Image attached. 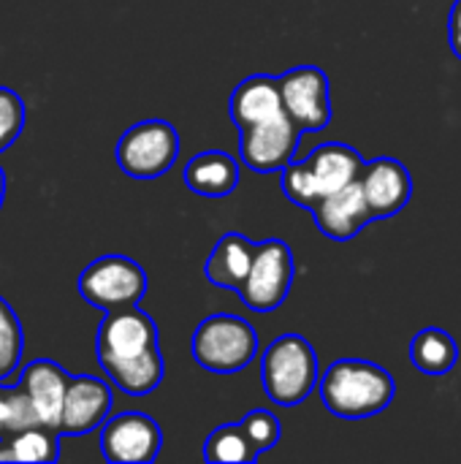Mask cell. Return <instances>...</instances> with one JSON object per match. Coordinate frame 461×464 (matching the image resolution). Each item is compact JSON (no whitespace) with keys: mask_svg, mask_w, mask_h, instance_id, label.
I'll use <instances>...</instances> for the list:
<instances>
[{"mask_svg":"<svg viewBox=\"0 0 461 464\" xmlns=\"http://www.w3.org/2000/svg\"><path fill=\"white\" fill-rule=\"evenodd\" d=\"M3 198H5V171L0 169V207H3Z\"/></svg>","mask_w":461,"mask_h":464,"instance_id":"30","label":"cell"},{"mask_svg":"<svg viewBox=\"0 0 461 464\" xmlns=\"http://www.w3.org/2000/svg\"><path fill=\"white\" fill-rule=\"evenodd\" d=\"M315 226L323 237L334 239V242H348L356 234H361L370 223H372V212L367 207V198L361 193L359 179L318 198L310 207Z\"/></svg>","mask_w":461,"mask_h":464,"instance_id":"13","label":"cell"},{"mask_svg":"<svg viewBox=\"0 0 461 464\" xmlns=\"http://www.w3.org/2000/svg\"><path fill=\"white\" fill-rule=\"evenodd\" d=\"M57 435H60L57 430L43 427V424H35V427L16 432L14 438H8L14 462H57L60 459Z\"/></svg>","mask_w":461,"mask_h":464,"instance_id":"22","label":"cell"},{"mask_svg":"<svg viewBox=\"0 0 461 464\" xmlns=\"http://www.w3.org/2000/svg\"><path fill=\"white\" fill-rule=\"evenodd\" d=\"M111 405H114V397L106 381L92 378V375H71L57 432L87 435L109 419Z\"/></svg>","mask_w":461,"mask_h":464,"instance_id":"12","label":"cell"},{"mask_svg":"<svg viewBox=\"0 0 461 464\" xmlns=\"http://www.w3.org/2000/svg\"><path fill=\"white\" fill-rule=\"evenodd\" d=\"M283 111L299 130H323L331 122V84L323 68L296 65L277 76Z\"/></svg>","mask_w":461,"mask_h":464,"instance_id":"7","label":"cell"},{"mask_svg":"<svg viewBox=\"0 0 461 464\" xmlns=\"http://www.w3.org/2000/svg\"><path fill=\"white\" fill-rule=\"evenodd\" d=\"M0 462H14V457H11V446H8V440H0Z\"/></svg>","mask_w":461,"mask_h":464,"instance_id":"29","label":"cell"},{"mask_svg":"<svg viewBox=\"0 0 461 464\" xmlns=\"http://www.w3.org/2000/svg\"><path fill=\"white\" fill-rule=\"evenodd\" d=\"M35 424H38V416H35L27 394L19 386L0 383V440H8L16 432L35 427Z\"/></svg>","mask_w":461,"mask_h":464,"instance_id":"23","label":"cell"},{"mask_svg":"<svg viewBox=\"0 0 461 464\" xmlns=\"http://www.w3.org/2000/svg\"><path fill=\"white\" fill-rule=\"evenodd\" d=\"M103 459L114 464H147L160 454L163 432L147 413H120L106 419L101 427Z\"/></svg>","mask_w":461,"mask_h":464,"instance_id":"9","label":"cell"},{"mask_svg":"<svg viewBox=\"0 0 461 464\" xmlns=\"http://www.w3.org/2000/svg\"><path fill=\"white\" fill-rule=\"evenodd\" d=\"M293 275H296V264L288 242L266 239L255 245L253 266L236 294L253 313H272L291 294Z\"/></svg>","mask_w":461,"mask_h":464,"instance_id":"6","label":"cell"},{"mask_svg":"<svg viewBox=\"0 0 461 464\" xmlns=\"http://www.w3.org/2000/svg\"><path fill=\"white\" fill-rule=\"evenodd\" d=\"M204 457H206V462L215 464H247L255 462L261 454L253 446V440L247 438L242 424H223L209 432V438L204 443Z\"/></svg>","mask_w":461,"mask_h":464,"instance_id":"21","label":"cell"},{"mask_svg":"<svg viewBox=\"0 0 461 464\" xmlns=\"http://www.w3.org/2000/svg\"><path fill=\"white\" fill-rule=\"evenodd\" d=\"M239 133H242L239 158L247 169H253L258 174L283 171L296 158L299 139H302V130L285 111H280L272 120H264L258 125H250Z\"/></svg>","mask_w":461,"mask_h":464,"instance_id":"8","label":"cell"},{"mask_svg":"<svg viewBox=\"0 0 461 464\" xmlns=\"http://www.w3.org/2000/svg\"><path fill=\"white\" fill-rule=\"evenodd\" d=\"M79 294L98 310H120L139 304L147 294V275L128 256H101L79 275Z\"/></svg>","mask_w":461,"mask_h":464,"instance_id":"5","label":"cell"},{"mask_svg":"<svg viewBox=\"0 0 461 464\" xmlns=\"http://www.w3.org/2000/svg\"><path fill=\"white\" fill-rule=\"evenodd\" d=\"M359 185H361V193H364L367 207L372 212V220L394 218L413 198V174L397 158L364 160V169L359 174Z\"/></svg>","mask_w":461,"mask_h":464,"instance_id":"11","label":"cell"},{"mask_svg":"<svg viewBox=\"0 0 461 464\" xmlns=\"http://www.w3.org/2000/svg\"><path fill=\"white\" fill-rule=\"evenodd\" d=\"M24 128V103L22 98L8 90V87H0V152L8 150L19 133Z\"/></svg>","mask_w":461,"mask_h":464,"instance_id":"26","label":"cell"},{"mask_svg":"<svg viewBox=\"0 0 461 464\" xmlns=\"http://www.w3.org/2000/svg\"><path fill=\"white\" fill-rule=\"evenodd\" d=\"M179 158V133L166 120L130 125L117 141V166L133 179H158Z\"/></svg>","mask_w":461,"mask_h":464,"instance_id":"4","label":"cell"},{"mask_svg":"<svg viewBox=\"0 0 461 464\" xmlns=\"http://www.w3.org/2000/svg\"><path fill=\"white\" fill-rule=\"evenodd\" d=\"M239 182V160L223 150H206L187 160L185 185L206 198H223L236 190Z\"/></svg>","mask_w":461,"mask_h":464,"instance_id":"17","label":"cell"},{"mask_svg":"<svg viewBox=\"0 0 461 464\" xmlns=\"http://www.w3.org/2000/svg\"><path fill=\"white\" fill-rule=\"evenodd\" d=\"M448 41H451L454 54L461 60V0L454 3L451 16H448Z\"/></svg>","mask_w":461,"mask_h":464,"instance_id":"28","label":"cell"},{"mask_svg":"<svg viewBox=\"0 0 461 464\" xmlns=\"http://www.w3.org/2000/svg\"><path fill=\"white\" fill-rule=\"evenodd\" d=\"M22 359V324L14 307L0 299V383L14 375Z\"/></svg>","mask_w":461,"mask_h":464,"instance_id":"24","label":"cell"},{"mask_svg":"<svg viewBox=\"0 0 461 464\" xmlns=\"http://www.w3.org/2000/svg\"><path fill=\"white\" fill-rule=\"evenodd\" d=\"M321 400L337 419H370L383 413L394 397V375L364 359H340L318 378Z\"/></svg>","mask_w":461,"mask_h":464,"instance_id":"1","label":"cell"},{"mask_svg":"<svg viewBox=\"0 0 461 464\" xmlns=\"http://www.w3.org/2000/svg\"><path fill=\"white\" fill-rule=\"evenodd\" d=\"M302 163L310 174V182H312V190L318 198L356 182L361 169H364L361 152L353 150L351 144H340V141H329V144L315 147L307 155V160H302Z\"/></svg>","mask_w":461,"mask_h":464,"instance_id":"15","label":"cell"},{"mask_svg":"<svg viewBox=\"0 0 461 464\" xmlns=\"http://www.w3.org/2000/svg\"><path fill=\"white\" fill-rule=\"evenodd\" d=\"M253 256H255V242H250L247 237L236 234V231H228L212 247L204 275L217 288L239 291L253 266Z\"/></svg>","mask_w":461,"mask_h":464,"instance_id":"18","label":"cell"},{"mask_svg":"<svg viewBox=\"0 0 461 464\" xmlns=\"http://www.w3.org/2000/svg\"><path fill=\"white\" fill-rule=\"evenodd\" d=\"M155 345H158V326L139 304L106 310L98 326V340H95L101 364L139 356Z\"/></svg>","mask_w":461,"mask_h":464,"instance_id":"10","label":"cell"},{"mask_svg":"<svg viewBox=\"0 0 461 464\" xmlns=\"http://www.w3.org/2000/svg\"><path fill=\"white\" fill-rule=\"evenodd\" d=\"M228 111H231V120H234V125L239 130H245L250 125H258L264 120H272L274 114L283 111L277 79L264 76V73L242 79L231 92Z\"/></svg>","mask_w":461,"mask_h":464,"instance_id":"16","label":"cell"},{"mask_svg":"<svg viewBox=\"0 0 461 464\" xmlns=\"http://www.w3.org/2000/svg\"><path fill=\"white\" fill-rule=\"evenodd\" d=\"M321 370L315 348L302 334L277 337L261 356V383L280 408L302 405L318 386Z\"/></svg>","mask_w":461,"mask_h":464,"instance_id":"2","label":"cell"},{"mask_svg":"<svg viewBox=\"0 0 461 464\" xmlns=\"http://www.w3.org/2000/svg\"><path fill=\"white\" fill-rule=\"evenodd\" d=\"M68 381H71V375L57 362H49V359H38L24 367L16 386L27 394V400L38 416V424L52 427V430L60 427Z\"/></svg>","mask_w":461,"mask_h":464,"instance_id":"14","label":"cell"},{"mask_svg":"<svg viewBox=\"0 0 461 464\" xmlns=\"http://www.w3.org/2000/svg\"><path fill=\"white\" fill-rule=\"evenodd\" d=\"M280 174H283L280 188H283V193H285L296 207L310 209V207L318 201V196H315V190H312V182H310V174H307V169H304L302 160H291Z\"/></svg>","mask_w":461,"mask_h":464,"instance_id":"27","label":"cell"},{"mask_svg":"<svg viewBox=\"0 0 461 464\" xmlns=\"http://www.w3.org/2000/svg\"><path fill=\"white\" fill-rule=\"evenodd\" d=\"M190 353L198 367L217 375H231L253 364L258 356V334L245 318L209 315L196 326Z\"/></svg>","mask_w":461,"mask_h":464,"instance_id":"3","label":"cell"},{"mask_svg":"<svg viewBox=\"0 0 461 464\" xmlns=\"http://www.w3.org/2000/svg\"><path fill=\"white\" fill-rule=\"evenodd\" d=\"M410 362L424 375H448L459 362V345L448 332L427 326L410 343Z\"/></svg>","mask_w":461,"mask_h":464,"instance_id":"20","label":"cell"},{"mask_svg":"<svg viewBox=\"0 0 461 464\" xmlns=\"http://www.w3.org/2000/svg\"><path fill=\"white\" fill-rule=\"evenodd\" d=\"M247 432V438L253 440V446L258 449V454L274 449L280 443V435H283V427H280V419L269 411H250L242 421H239Z\"/></svg>","mask_w":461,"mask_h":464,"instance_id":"25","label":"cell"},{"mask_svg":"<svg viewBox=\"0 0 461 464\" xmlns=\"http://www.w3.org/2000/svg\"><path fill=\"white\" fill-rule=\"evenodd\" d=\"M101 367L111 378V383L130 397H144V394L155 392L163 381V356H160L158 345L139 356H130V359L103 362Z\"/></svg>","mask_w":461,"mask_h":464,"instance_id":"19","label":"cell"}]
</instances>
